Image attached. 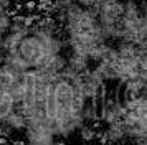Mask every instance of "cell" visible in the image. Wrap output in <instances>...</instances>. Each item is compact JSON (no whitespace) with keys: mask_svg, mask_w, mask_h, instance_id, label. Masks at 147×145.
Here are the masks:
<instances>
[{"mask_svg":"<svg viewBox=\"0 0 147 145\" xmlns=\"http://www.w3.org/2000/svg\"><path fill=\"white\" fill-rule=\"evenodd\" d=\"M0 145H2V144H0Z\"/></svg>","mask_w":147,"mask_h":145,"instance_id":"1","label":"cell"}]
</instances>
